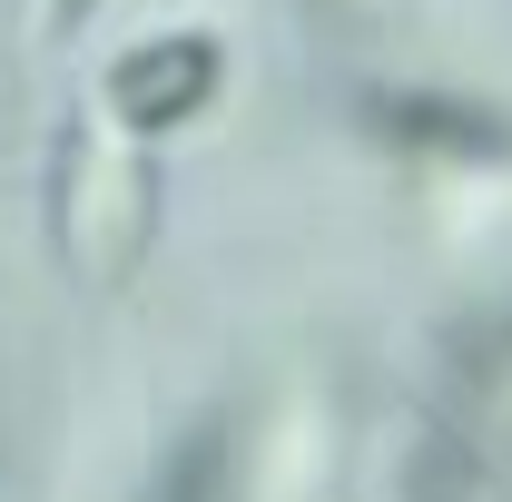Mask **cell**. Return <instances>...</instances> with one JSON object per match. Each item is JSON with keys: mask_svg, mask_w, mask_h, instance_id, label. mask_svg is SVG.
I'll list each match as a JSON object with an SVG mask.
<instances>
[{"mask_svg": "<svg viewBox=\"0 0 512 502\" xmlns=\"http://www.w3.org/2000/svg\"><path fill=\"white\" fill-rule=\"evenodd\" d=\"M148 227H158V168L138 158L109 109H79L60 128V158H50V237L60 256L99 286V276H128L148 256Z\"/></svg>", "mask_w": 512, "mask_h": 502, "instance_id": "obj_1", "label": "cell"}, {"mask_svg": "<svg viewBox=\"0 0 512 502\" xmlns=\"http://www.w3.org/2000/svg\"><path fill=\"white\" fill-rule=\"evenodd\" d=\"M217 89H227V50L207 40V30H148V40H128L109 79H99V109L128 128V138H178L188 119L217 109Z\"/></svg>", "mask_w": 512, "mask_h": 502, "instance_id": "obj_2", "label": "cell"}, {"mask_svg": "<svg viewBox=\"0 0 512 502\" xmlns=\"http://www.w3.org/2000/svg\"><path fill=\"white\" fill-rule=\"evenodd\" d=\"M365 128L404 158H463V168L512 158V119H493L483 99H453V89H365Z\"/></svg>", "mask_w": 512, "mask_h": 502, "instance_id": "obj_3", "label": "cell"}, {"mask_svg": "<svg viewBox=\"0 0 512 502\" xmlns=\"http://www.w3.org/2000/svg\"><path fill=\"white\" fill-rule=\"evenodd\" d=\"M227 463H237V424H227V414H207V424L168 453L158 502H227Z\"/></svg>", "mask_w": 512, "mask_h": 502, "instance_id": "obj_4", "label": "cell"}, {"mask_svg": "<svg viewBox=\"0 0 512 502\" xmlns=\"http://www.w3.org/2000/svg\"><path fill=\"white\" fill-rule=\"evenodd\" d=\"M99 10H109V0H50V30H60V40H79Z\"/></svg>", "mask_w": 512, "mask_h": 502, "instance_id": "obj_5", "label": "cell"}]
</instances>
